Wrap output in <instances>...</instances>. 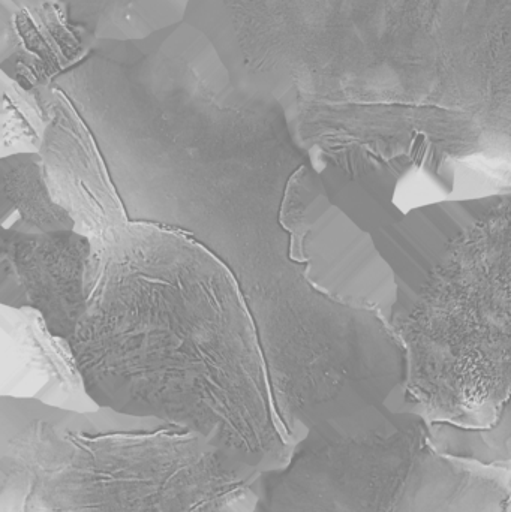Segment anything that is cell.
Instances as JSON below:
<instances>
[{"mask_svg":"<svg viewBox=\"0 0 511 512\" xmlns=\"http://www.w3.org/2000/svg\"><path fill=\"white\" fill-rule=\"evenodd\" d=\"M129 222L188 234L236 277L285 423L341 396L371 360L378 319L306 282L281 221L309 161L276 99L231 80L194 32L150 39L105 63L75 101Z\"/></svg>","mask_w":511,"mask_h":512,"instance_id":"6da1fadb","label":"cell"},{"mask_svg":"<svg viewBox=\"0 0 511 512\" xmlns=\"http://www.w3.org/2000/svg\"><path fill=\"white\" fill-rule=\"evenodd\" d=\"M71 345L99 408L189 427L258 471L297 442L230 268L188 234L126 222L102 245Z\"/></svg>","mask_w":511,"mask_h":512,"instance_id":"7a4b0ae2","label":"cell"},{"mask_svg":"<svg viewBox=\"0 0 511 512\" xmlns=\"http://www.w3.org/2000/svg\"><path fill=\"white\" fill-rule=\"evenodd\" d=\"M260 475L180 424L0 396V512H252Z\"/></svg>","mask_w":511,"mask_h":512,"instance_id":"3957f363","label":"cell"},{"mask_svg":"<svg viewBox=\"0 0 511 512\" xmlns=\"http://www.w3.org/2000/svg\"><path fill=\"white\" fill-rule=\"evenodd\" d=\"M315 86L351 104L511 102V0H270Z\"/></svg>","mask_w":511,"mask_h":512,"instance_id":"277c9868","label":"cell"},{"mask_svg":"<svg viewBox=\"0 0 511 512\" xmlns=\"http://www.w3.org/2000/svg\"><path fill=\"white\" fill-rule=\"evenodd\" d=\"M407 351V411L489 429L511 393V195L447 243L392 322Z\"/></svg>","mask_w":511,"mask_h":512,"instance_id":"5b68a950","label":"cell"},{"mask_svg":"<svg viewBox=\"0 0 511 512\" xmlns=\"http://www.w3.org/2000/svg\"><path fill=\"white\" fill-rule=\"evenodd\" d=\"M511 465L444 456L429 423L347 433L320 424L281 469L261 472L252 512H504Z\"/></svg>","mask_w":511,"mask_h":512,"instance_id":"8992f818","label":"cell"},{"mask_svg":"<svg viewBox=\"0 0 511 512\" xmlns=\"http://www.w3.org/2000/svg\"><path fill=\"white\" fill-rule=\"evenodd\" d=\"M281 221L306 282L330 300L374 310L392 324L399 283L368 231L336 206L311 162L291 177Z\"/></svg>","mask_w":511,"mask_h":512,"instance_id":"52a82bcc","label":"cell"},{"mask_svg":"<svg viewBox=\"0 0 511 512\" xmlns=\"http://www.w3.org/2000/svg\"><path fill=\"white\" fill-rule=\"evenodd\" d=\"M98 256L75 231L0 233V304L32 307L51 333L71 342L95 285Z\"/></svg>","mask_w":511,"mask_h":512,"instance_id":"ba28073f","label":"cell"},{"mask_svg":"<svg viewBox=\"0 0 511 512\" xmlns=\"http://www.w3.org/2000/svg\"><path fill=\"white\" fill-rule=\"evenodd\" d=\"M33 92L47 122L39 155L51 198L74 219L75 233L96 248L129 222L110 168L95 135L56 87Z\"/></svg>","mask_w":511,"mask_h":512,"instance_id":"9c48e42d","label":"cell"},{"mask_svg":"<svg viewBox=\"0 0 511 512\" xmlns=\"http://www.w3.org/2000/svg\"><path fill=\"white\" fill-rule=\"evenodd\" d=\"M191 0H2L20 32L65 68L101 41L144 39L185 20Z\"/></svg>","mask_w":511,"mask_h":512,"instance_id":"30bf717a","label":"cell"},{"mask_svg":"<svg viewBox=\"0 0 511 512\" xmlns=\"http://www.w3.org/2000/svg\"><path fill=\"white\" fill-rule=\"evenodd\" d=\"M0 396L74 412L99 409L71 342L51 333L32 307L0 304Z\"/></svg>","mask_w":511,"mask_h":512,"instance_id":"8fae6325","label":"cell"},{"mask_svg":"<svg viewBox=\"0 0 511 512\" xmlns=\"http://www.w3.org/2000/svg\"><path fill=\"white\" fill-rule=\"evenodd\" d=\"M2 173V230L23 234L74 231L75 222L51 198L39 153L8 156Z\"/></svg>","mask_w":511,"mask_h":512,"instance_id":"7c38bea8","label":"cell"},{"mask_svg":"<svg viewBox=\"0 0 511 512\" xmlns=\"http://www.w3.org/2000/svg\"><path fill=\"white\" fill-rule=\"evenodd\" d=\"M429 439L438 453L489 466L511 465V393L497 423L489 429H465L449 423H429Z\"/></svg>","mask_w":511,"mask_h":512,"instance_id":"4fadbf2b","label":"cell"},{"mask_svg":"<svg viewBox=\"0 0 511 512\" xmlns=\"http://www.w3.org/2000/svg\"><path fill=\"white\" fill-rule=\"evenodd\" d=\"M44 110L33 90L24 89L3 74L2 149L0 156L41 152L45 134Z\"/></svg>","mask_w":511,"mask_h":512,"instance_id":"5bb4252c","label":"cell"}]
</instances>
